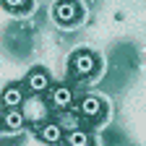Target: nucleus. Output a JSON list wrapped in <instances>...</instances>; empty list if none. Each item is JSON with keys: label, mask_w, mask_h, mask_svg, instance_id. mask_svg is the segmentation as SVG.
I'll return each mask as SVG.
<instances>
[{"label": "nucleus", "mask_w": 146, "mask_h": 146, "mask_svg": "<svg viewBox=\"0 0 146 146\" xmlns=\"http://www.w3.org/2000/svg\"><path fill=\"white\" fill-rule=\"evenodd\" d=\"M0 5L11 13H24V11L31 8V0H0Z\"/></svg>", "instance_id": "obj_10"}, {"label": "nucleus", "mask_w": 146, "mask_h": 146, "mask_svg": "<svg viewBox=\"0 0 146 146\" xmlns=\"http://www.w3.org/2000/svg\"><path fill=\"white\" fill-rule=\"evenodd\" d=\"M26 125V115L21 112V107H16V110H3V115H0V128L3 131H21V128Z\"/></svg>", "instance_id": "obj_6"}, {"label": "nucleus", "mask_w": 146, "mask_h": 146, "mask_svg": "<svg viewBox=\"0 0 146 146\" xmlns=\"http://www.w3.org/2000/svg\"><path fill=\"white\" fill-rule=\"evenodd\" d=\"M70 76H76V78H89V76H94V73L99 70V58L91 50H78V52H73L70 55Z\"/></svg>", "instance_id": "obj_1"}, {"label": "nucleus", "mask_w": 146, "mask_h": 146, "mask_svg": "<svg viewBox=\"0 0 146 146\" xmlns=\"http://www.w3.org/2000/svg\"><path fill=\"white\" fill-rule=\"evenodd\" d=\"M81 5L78 0H58L55 3V21L60 26H76L81 24Z\"/></svg>", "instance_id": "obj_2"}, {"label": "nucleus", "mask_w": 146, "mask_h": 146, "mask_svg": "<svg viewBox=\"0 0 146 146\" xmlns=\"http://www.w3.org/2000/svg\"><path fill=\"white\" fill-rule=\"evenodd\" d=\"M63 143L65 146H91V136L84 128H70L68 133H63Z\"/></svg>", "instance_id": "obj_9"}, {"label": "nucleus", "mask_w": 146, "mask_h": 146, "mask_svg": "<svg viewBox=\"0 0 146 146\" xmlns=\"http://www.w3.org/2000/svg\"><path fill=\"white\" fill-rule=\"evenodd\" d=\"M50 104H52L55 110H68V107L73 104V89L65 86V84L55 86V89L50 91Z\"/></svg>", "instance_id": "obj_8"}, {"label": "nucleus", "mask_w": 146, "mask_h": 146, "mask_svg": "<svg viewBox=\"0 0 146 146\" xmlns=\"http://www.w3.org/2000/svg\"><path fill=\"white\" fill-rule=\"evenodd\" d=\"M78 112H81V117L89 120V123H99V120L104 117V112H107V107H104V102H102L99 97L86 94V97L78 102Z\"/></svg>", "instance_id": "obj_4"}, {"label": "nucleus", "mask_w": 146, "mask_h": 146, "mask_svg": "<svg viewBox=\"0 0 146 146\" xmlns=\"http://www.w3.org/2000/svg\"><path fill=\"white\" fill-rule=\"evenodd\" d=\"M21 86H24V91H29V94H44V91H50V86H52V78H50V73L44 68H31L24 76Z\"/></svg>", "instance_id": "obj_3"}, {"label": "nucleus", "mask_w": 146, "mask_h": 146, "mask_svg": "<svg viewBox=\"0 0 146 146\" xmlns=\"http://www.w3.org/2000/svg\"><path fill=\"white\" fill-rule=\"evenodd\" d=\"M36 136H39V141H44L50 146H58V143H63V128L58 123L47 120L42 125H36Z\"/></svg>", "instance_id": "obj_7"}, {"label": "nucleus", "mask_w": 146, "mask_h": 146, "mask_svg": "<svg viewBox=\"0 0 146 146\" xmlns=\"http://www.w3.org/2000/svg\"><path fill=\"white\" fill-rule=\"evenodd\" d=\"M24 97H26V91L21 84H8L0 91V104H3V110H16L24 104Z\"/></svg>", "instance_id": "obj_5"}]
</instances>
